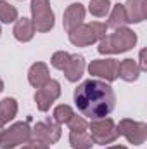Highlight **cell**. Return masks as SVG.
Here are the masks:
<instances>
[{
  "instance_id": "4fadbf2b",
  "label": "cell",
  "mask_w": 147,
  "mask_h": 149,
  "mask_svg": "<svg viewBox=\"0 0 147 149\" xmlns=\"http://www.w3.org/2000/svg\"><path fill=\"white\" fill-rule=\"evenodd\" d=\"M123 7H125V14H126L128 23H140L146 19V0H128Z\"/></svg>"
},
{
  "instance_id": "7c38bea8",
  "label": "cell",
  "mask_w": 147,
  "mask_h": 149,
  "mask_svg": "<svg viewBox=\"0 0 147 149\" xmlns=\"http://www.w3.org/2000/svg\"><path fill=\"white\" fill-rule=\"evenodd\" d=\"M62 71L69 81H78L85 71V57L78 56V54H71V57L66 63V66L62 68Z\"/></svg>"
},
{
  "instance_id": "7a4b0ae2",
  "label": "cell",
  "mask_w": 147,
  "mask_h": 149,
  "mask_svg": "<svg viewBox=\"0 0 147 149\" xmlns=\"http://www.w3.org/2000/svg\"><path fill=\"white\" fill-rule=\"evenodd\" d=\"M137 42V35L128 30V28H116L114 33L109 37H104L99 43V52L101 54H118V52H126L130 50Z\"/></svg>"
},
{
  "instance_id": "5b68a950",
  "label": "cell",
  "mask_w": 147,
  "mask_h": 149,
  "mask_svg": "<svg viewBox=\"0 0 147 149\" xmlns=\"http://www.w3.org/2000/svg\"><path fill=\"white\" fill-rule=\"evenodd\" d=\"M88 130H90V137L95 144H111L119 137L118 130H116V125L111 118L94 120L88 125Z\"/></svg>"
},
{
  "instance_id": "5bb4252c",
  "label": "cell",
  "mask_w": 147,
  "mask_h": 149,
  "mask_svg": "<svg viewBox=\"0 0 147 149\" xmlns=\"http://www.w3.org/2000/svg\"><path fill=\"white\" fill-rule=\"evenodd\" d=\"M49 80H50V76H49V68H47L45 63H35L30 68V71H28V81L35 88L43 87Z\"/></svg>"
},
{
  "instance_id": "ac0fdd59",
  "label": "cell",
  "mask_w": 147,
  "mask_h": 149,
  "mask_svg": "<svg viewBox=\"0 0 147 149\" xmlns=\"http://www.w3.org/2000/svg\"><path fill=\"white\" fill-rule=\"evenodd\" d=\"M69 142H71L73 149H90L94 144L90 134H87V132H71Z\"/></svg>"
},
{
  "instance_id": "3957f363",
  "label": "cell",
  "mask_w": 147,
  "mask_h": 149,
  "mask_svg": "<svg viewBox=\"0 0 147 149\" xmlns=\"http://www.w3.org/2000/svg\"><path fill=\"white\" fill-rule=\"evenodd\" d=\"M106 31H107V26L104 23L94 21L90 24H80L76 30L69 33V42L76 47H85L97 40H102L106 37Z\"/></svg>"
},
{
  "instance_id": "44dd1931",
  "label": "cell",
  "mask_w": 147,
  "mask_h": 149,
  "mask_svg": "<svg viewBox=\"0 0 147 149\" xmlns=\"http://www.w3.org/2000/svg\"><path fill=\"white\" fill-rule=\"evenodd\" d=\"M111 9V2L109 0H90V5H88V10L90 14L97 16V17H104Z\"/></svg>"
},
{
  "instance_id": "ffe728a7",
  "label": "cell",
  "mask_w": 147,
  "mask_h": 149,
  "mask_svg": "<svg viewBox=\"0 0 147 149\" xmlns=\"http://www.w3.org/2000/svg\"><path fill=\"white\" fill-rule=\"evenodd\" d=\"M0 21L2 23H14L17 21V9L5 0H0Z\"/></svg>"
},
{
  "instance_id": "484cf974",
  "label": "cell",
  "mask_w": 147,
  "mask_h": 149,
  "mask_svg": "<svg viewBox=\"0 0 147 149\" xmlns=\"http://www.w3.org/2000/svg\"><path fill=\"white\" fill-rule=\"evenodd\" d=\"M144 56H146V50H142V52H140V66H139V68H140V71H146V70H147L146 61H144Z\"/></svg>"
},
{
  "instance_id": "8fae6325",
  "label": "cell",
  "mask_w": 147,
  "mask_h": 149,
  "mask_svg": "<svg viewBox=\"0 0 147 149\" xmlns=\"http://www.w3.org/2000/svg\"><path fill=\"white\" fill-rule=\"evenodd\" d=\"M85 19V7L81 3H71L66 10H64V19H62V24H64V30L68 33H71L73 30H76Z\"/></svg>"
},
{
  "instance_id": "cb8c5ba5",
  "label": "cell",
  "mask_w": 147,
  "mask_h": 149,
  "mask_svg": "<svg viewBox=\"0 0 147 149\" xmlns=\"http://www.w3.org/2000/svg\"><path fill=\"white\" fill-rule=\"evenodd\" d=\"M69 57H71V54H68V52H64V50H61V52H55L54 56H52V66L54 68H57V70H62L64 66H66V63L69 61Z\"/></svg>"
},
{
  "instance_id": "2e32d148",
  "label": "cell",
  "mask_w": 147,
  "mask_h": 149,
  "mask_svg": "<svg viewBox=\"0 0 147 149\" xmlns=\"http://www.w3.org/2000/svg\"><path fill=\"white\" fill-rule=\"evenodd\" d=\"M140 74V68L133 59H125L118 63V76L123 78L125 81H135Z\"/></svg>"
},
{
  "instance_id": "4316f807",
  "label": "cell",
  "mask_w": 147,
  "mask_h": 149,
  "mask_svg": "<svg viewBox=\"0 0 147 149\" xmlns=\"http://www.w3.org/2000/svg\"><path fill=\"white\" fill-rule=\"evenodd\" d=\"M107 149H126L125 146H112V148H107Z\"/></svg>"
},
{
  "instance_id": "f546056e",
  "label": "cell",
  "mask_w": 147,
  "mask_h": 149,
  "mask_svg": "<svg viewBox=\"0 0 147 149\" xmlns=\"http://www.w3.org/2000/svg\"><path fill=\"white\" fill-rule=\"evenodd\" d=\"M23 149H30V146H24V148H23Z\"/></svg>"
},
{
  "instance_id": "277c9868",
  "label": "cell",
  "mask_w": 147,
  "mask_h": 149,
  "mask_svg": "<svg viewBox=\"0 0 147 149\" xmlns=\"http://www.w3.org/2000/svg\"><path fill=\"white\" fill-rule=\"evenodd\" d=\"M31 14L35 31L47 33L54 28V12L49 0H31Z\"/></svg>"
},
{
  "instance_id": "d6986e66",
  "label": "cell",
  "mask_w": 147,
  "mask_h": 149,
  "mask_svg": "<svg viewBox=\"0 0 147 149\" xmlns=\"http://www.w3.org/2000/svg\"><path fill=\"white\" fill-rule=\"evenodd\" d=\"M128 19H126V14H125V7L121 3L114 5L112 9V14H111L109 21H107V28H123V24H126Z\"/></svg>"
},
{
  "instance_id": "30bf717a",
  "label": "cell",
  "mask_w": 147,
  "mask_h": 149,
  "mask_svg": "<svg viewBox=\"0 0 147 149\" xmlns=\"http://www.w3.org/2000/svg\"><path fill=\"white\" fill-rule=\"evenodd\" d=\"M88 71L94 76L106 78L107 81H112L118 78V61L116 59H97L92 61L88 66Z\"/></svg>"
},
{
  "instance_id": "7402d4cb",
  "label": "cell",
  "mask_w": 147,
  "mask_h": 149,
  "mask_svg": "<svg viewBox=\"0 0 147 149\" xmlns=\"http://www.w3.org/2000/svg\"><path fill=\"white\" fill-rule=\"evenodd\" d=\"M74 116V111L68 106V104H61L54 109V121L62 125V123H68L71 118Z\"/></svg>"
},
{
  "instance_id": "9a60e30c",
  "label": "cell",
  "mask_w": 147,
  "mask_h": 149,
  "mask_svg": "<svg viewBox=\"0 0 147 149\" xmlns=\"http://www.w3.org/2000/svg\"><path fill=\"white\" fill-rule=\"evenodd\" d=\"M14 37L19 42H30L33 35H35V26H33V21L28 19V17H21L16 21V26H14Z\"/></svg>"
},
{
  "instance_id": "ba28073f",
  "label": "cell",
  "mask_w": 147,
  "mask_h": 149,
  "mask_svg": "<svg viewBox=\"0 0 147 149\" xmlns=\"http://www.w3.org/2000/svg\"><path fill=\"white\" fill-rule=\"evenodd\" d=\"M31 139L42 141L45 144H55L61 139V125L54 123L50 120L40 121L31 128Z\"/></svg>"
},
{
  "instance_id": "603a6c76",
  "label": "cell",
  "mask_w": 147,
  "mask_h": 149,
  "mask_svg": "<svg viewBox=\"0 0 147 149\" xmlns=\"http://www.w3.org/2000/svg\"><path fill=\"white\" fill-rule=\"evenodd\" d=\"M68 125H69L71 132H85V130L88 128L87 120H85L83 116H76V114H74L69 121H68Z\"/></svg>"
},
{
  "instance_id": "6da1fadb",
  "label": "cell",
  "mask_w": 147,
  "mask_h": 149,
  "mask_svg": "<svg viewBox=\"0 0 147 149\" xmlns=\"http://www.w3.org/2000/svg\"><path fill=\"white\" fill-rule=\"evenodd\" d=\"M74 104L78 111L90 120L106 118L116 106L112 87L101 80H85L74 90Z\"/></svg>"
},
{
  "instance_id": "4dcf8cb0",
  "label": "cell",
  "mask_w": 147,
  "mask_h": 149,
  "mask_svg": "<svg viewBox=\"0 0 147 149\" xmlns=\"http://www.w3.org/2000/svg\"><path fill=\"white\" fill-rule=\"evenodd\" d=\"M0 33H2V28H0Z\"/></svg>"
},
{
  "instance_id": "f1b7e54d",
  "label": "cell",
  "mask_w": 147,
  "mask_h": 149,
  "mask_svg": "<svg viewBox=\"0 0 147 149\" xmlns=\"http://www.w3.org/2000/svg\"><path fill=\"white\" fill-rule=\"evenodd\" d=\"M2 130H3V123L0 121V134H2Z\"/></svg>"
},
{
  "instance_id": "52a82bcc",
  "label": "cell",
  "mask_w": 147,
  "mask_h": 149,
  "mask_svg": "<svg viewBox=\"0 0 147 149\" xmlns=\"http://www.w3.org/2000/svg\"><path fill=\"white\" fill-rule=\"evenodd\" d=\"M118 130V135H125L128 142L139 146V144H144L147 137V125L146 123H140V121H133V120H121L119 125L116 127Z\"/></svg>"
},
{
  "instance_id": "9c48e42d",
  "label": "cell",
  "mask_w": 147,
  "mask_h": 149,
  "mask_svg": "<svg viewBox=\"0 0 147 149\" xmlns=\"http://www.w3.org/2000/svg\"><path fill=\"white\" fill-rule=\"evenodd\" d=\"M61 95V85L59 81L55 80H49L43 87H40L35 94V101H37V106L40 111H47L52 102Z\"/></svg>"
},
{
  "instance_id": "83f0119b",
  "label": "cell",
  "mask_w": 147,
  "mask_h": 149,
  "mask_svg": "<svg viewBox=\"0 0 147 149\" xmlns=\"http://www.w3.org/2000/svg\"><path fill=\"white\" fill-rule=\"evenodd\" d=\"M2 90H3V81L0 80V92H2Z\"/></svg>"
},
{
  "instance_id": "8992f818",
  "label": "cell",
  "mask_w": 147,
  "mask_h": 149,
  "mask_svg": "<svg viewBox=\"0 0 147 149\" xmlns=\"http://www.w3.org/2000/svg\"><path fill=\"white\" fill-rule=\"evenodd\" d=\"M31 139V128L28 123H14L9 130H2L0 134V148L2 149H12L19 144H24Z\"/></svg>"
},
{
  "instance_id": "e0dca14e",
  "label": "cell",
  "mask_w": 147,
  "mask_h": 149,
  "mask_svg": "<svg viewBox=\"0 0 147 149\" xmlns=\"http://www.w3.org/2000/svg\"><path fill=\"white\" fill-rule=\"evenodd\" d=\"M17 114V102L12 97H7L0 102V121L5 125L10 120H14V116Z\"/></svg>"
},
{
  "instance_id": "d4e9b609",
  "label": "cell",
  "mask_w": 147,
  "mask_h": 149,
  "mask_svg": "<svg viewBox=\"0 0 147 149\" xmlns=\"http://www.w3.org/2000/svg\"><path fill=\"white\" fill-rule=\"evenodd\" d=\"M28 146H30V149H49V144H45L42 141H37V139H30Z\"/></svg>"
}]
</instances>
